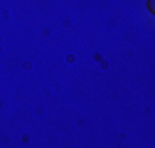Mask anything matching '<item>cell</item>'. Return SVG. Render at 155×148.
<instances>
[]
</instances>
